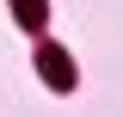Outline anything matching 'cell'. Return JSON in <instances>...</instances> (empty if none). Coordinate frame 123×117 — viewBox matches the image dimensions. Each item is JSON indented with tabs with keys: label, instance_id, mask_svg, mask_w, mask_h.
Returning <instances> with one entry per match:
<instances>
[{
	"label": "cell",
	"instance_id": "obj_1",
	"mask_svg": "<svg viewBox=\"0 0 123 117\" xmlns=\"http://www.w3.org/2000/svg\"><path fill=\"white\" fill-rule=\"evenodd\" d=\"M37 62H43V80H49V86H74V68H68V56H62V49H43Z\"/></svg>",
	"mask_w": 123,
	"mask_h": 117
},
{
	"label": "cell",
	"instance_id": "obj_2",
	"mask_svg": "<svg viewBox=\"0 0 123 117\" xmlns=\"http://www.w3.org/2000/svg\"><path fill=\"white\" fill-rule=\"evenodd\" d=\"M18 6V25H43V0H12Z\"/></svg>",
	"mask_w": 123,
	"mask_h": 117
}]
</instances>
